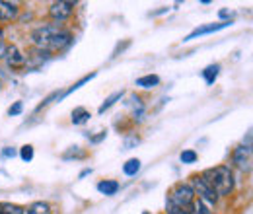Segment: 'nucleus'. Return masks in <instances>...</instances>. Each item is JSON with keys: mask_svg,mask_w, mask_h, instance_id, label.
Returning <instances> with one entry per match:
<instances>
[{"mask_svg": "<svg viewBox=\"0 0 253 214\" xmlns=\"http://www.w3.org/2000/svg\"><path fill=\"white\" fill-rule=\"evenodd\" d=\"M94 76H95V72H92V74H88V76H84V78H82V80H78V82H76V84H74L72 88H68V90L64 92V95H68V93H70V92H74V90H78L80 86H84L86 82H90V80H92Z\"/></svg>", "mask_w": 253, "mask_h": 214, "instance_id": "obj_19", "label": "nucleus"}, {"mask_svg": "<svg viewBox=\"0 0 253 214\" xmlns=\"http://www.w3.org/2000/svg\"><path fill=\"white\" fill-rule=\"evenodd\" d=\"M90 121V111L84 109V107H76L72 111V123L74 125H84V123Z\"/></svg>", "mask_w": 253, "mask_h": 214, "instance_id": "obj_13", "label": "nucleus"}, {"mask_svg": "<svg viewBox=\"0 0 253 214\" xmlns=\"http://www.w3.org/2000/svg\"><path fill=\"white\" fill-rule=\"evenodd\" d=\"M158 84L160 76H156V74H148V76H142V78L136 80V86H140V88H154Z\"/></svg>", "mask_w": 253, "mask_h": 214, "instance_id": "obj_14", "label": "nucleus"}, {"mask_svg": "<svg viewBox=\"0 0 253 214\" xmlns=\"http://www.w3.org/2000/svg\"><path fill=\"white\" fill-rule=\"evenodd\" d=\"M201 179L209 185L216 195H230L234 189V175L228 166H216L211 170H205Z\"/></svg>", "mask_w": 253, "mask_h": 214, "instance_id": "obj_1", "label": "nucleus"}, {"mask_svg": "<svg viewBox=\"0 0 253 214\" xmlns=\"http://www.w3.org/2000/svg\"><path fill=\"white\" fill-rule=\"evenodd\" d=\"M97 191H99V193H103V195H107V197H111V195H115V193L119 191V183H117V181H113V179L99 181V183H97Z\"/></svg>", "mask_w": 253, "mask_h": 214, "instance_id": "obj_11", "label": "nucleus"}, {"mask_svg": "<svg viewBox=\"0 0 253 214\" xmlns=\"http://www.w3.org/2000/svg\"><path fill=\"white\" fill-rule=\"evenodd\" d=\"M0 214H24V209L12 203H0Z\"/></svg>", "mask_w": 253, "mask_h": 214, "instance_id": "obj_18", "label": "nucleus"}, {"mask_svg": "<svg viewBox=\"0 0 253 214\" xmlns=\"http://www.w3.org/2000/svg\"><path fill=\"white\" fill-rule=\"evenodd\" d=\"M2 154H4L6 158H14V156H16V150H14V148H4Z\"/></svg>", "mask_w": 253, "mask_h": 214, "instance_id": "obj_26", "label": "nucleus"}, {"mask_svg": "<svg viewBox=\"0 0 253 214\" xmlns=\"http://www.w3.org/2000/svg\"><path fill=\"white\" fill-rule=\"evenodd\" d=\"M191 189H193V193H197V195L201 197V201H207V203H212V205L218 201V195H216L209 185L205 183L199 175L193 179V187H191Z\"/></svg>", "mask_w": 253, "mask_h": 214, "instance_id": "obj_4", "label": "nucleus"}, {"mask_svg": "<svg viewBox=\"0 0 253 214\" xmlns=\"http://www.w3.org/2000/svg\"><path fill=\"white\" fill-rule=\"evenodd\" d=\"M59 31V26H43V28H37V30L32 33L33 43L41 49V51H47L51 39L55 37V33Z\"/></svg>", "mask_w": 253, "mask_h": 214, "instance_id": "obj_3", "label": "nucleus"}, {"mask_svg": "<svg viewBox=\"0 0 253 214\" xmlns=\"http://www.w3.org/2000/svg\"><path fill=\"white\" fill-rule=\"evenodd\" d=\"M132 144H138V136H136V138H128L125 142V148H130Z\"/></svg>", "mask_w": 253, "mask_h": 214, "instance_id": "obj_27", "label": "nucleus"}, {"mask_svg": "<svg viewBox=\"0 0 253 214\" xmlns=\"http://www.w3.org/2000/svg\"><path fill=\"white\" fill-rule=\"evenodd\" d=\"M123 171H125V175H136L140 171V160L130 158L125 166H123Z\"/></svg>", "mask_w": 253, "mask_h": 214, "instance_id": "obj_15", "label": "nucleus"}, {"mask_svg": "<svg viewBox=\"0 0 253 214\" xmlns=\"http://www.w3.org/2000/svg\"><path fill=\"white\" fill-rule=\"evenodd\" d=\"M168 214H193L185 209H179V207H173V205H168Z\"/></svg>", "mask_w": 253, "mask_h": 214, "instance_id": "obj_24", "label": "nucleus"}, {"mask_svg": "<svg viewBox=\"0 0 253 214\" xmlns=\"http://www.w3.org/2000/svg\"><path fill=\"white\" fill-rule=\"evenodd\" d=\"M70 43H72V35H70L68 31L59 30L57 33H55V37L51 39V43H49L47 51H49V53H55V51H64V49H66Z\"/></svg>", "mask_w": 253, "mask_h": 214, "instance_id": "obj_6", "label": "nucleus"}, {"mask_svg": "<svg viewBox=\"0 0 253 214\" xmlns=\"http://www.w3.org/2000/svg\"><path fill=\"white\" fill-rule=\"evenodd\" d=\"M218 70H220V66H218V64H211V66H207V68L203 70V76H205L207 84H212V82L216 80V76H218Z\"/></svg>", "mask_w": 253, "mask_h": 214, "instance_id": "obj_16", "label": "nucleus"}, {"mask_svg": "<svg viewBox=\"0 0 253 214\" xmlns=\"http://www.w3.org/2000/svg\"><path fill=\"white\" fill-rule=\"evenodd\" d=\"M234 164H238L240 170L248 171L252 168V148L250 146H240L234 150Z\"/></svg>", "mask_w": 253, "mask_h": 214, "instance_id": "obj_7", "label": "nucleus"}, {"mask_svg": "<svg viewBox=\"0 0 253 214\" xmlns=\"http://www.w3.org/2000/svg\"><path fill=\"white\" fill-rule=\"evenodd\" d=\"M228 16V10H220V18H226Z\"/></svg>", "mask_w": 253, "mask_h": 214, "instance_id": "obj_28", "label": "nucleus"}, {"mask_svg": "<svg viewBox=\"0 0 253 214\" xmlns=\"http://www.w3.org/2000/svg\"><path fill=\"white\" fill-rule=\"evenodd\" d=\"M4 57H6V61H8V66H12V68H20V66H24V62H26V57L20 53L18 47H8Z\"/></svg>", "mask_w": 253, "mask_h": 214, "instance_id": "obj_8", "label": "nucleus"}, {"mask_svg": "<svg viewBox=\"0 0 253 214\" xmlns=\"http://www.w3.org/2000/svg\"><path fill=\"white\" fill-rule=\"evenodd\" d=\"M24 214H51V207L47 203L39 201V203L30 205L28 209H24Z\"/></svg>", "mask_w": 253, "mask_h": 214, "instance_id": "obj_12", "label": "nucleus"}, {"mask_svg": "<svg viewBox=\"0 0 253 214\" xmlns=\"http://www.w3.org/2000/svg\"><path fill=\"white\" fill-rule=\"evenodd\" d=\"M193 214H211V213H209V209L205 207V203L199 201L197 205H193Z\"/></svg>", "mask_w": 253, "mask_h": 214, "instance_id": "obj_22", "label": "nucleus"}, {"mask_svg": "<svg viewBox=\"0 0 253 214\" xmlns=\"http://www.w3.org/2000/svg\"><path fill=\"white\" fill-rule=\"evenodd\" d=\"M193 203H195V193L189 185L177 183L169 189L168 205H173V207H179V209H185V211L193 213Z\"/></svg>", "mask_w": 253, "mask_h": 214, "instance_id": "obj_2", "label": "nucleus"}, {"mask_svg": "<svg viewBox=\"0 0 253 214\" xmlns=\"http://www.w3.org/2000/svg\"><path fill=\"white\" fill-rule=\"evenodd\" d=\"M16 16H18V6L12 4V2H4V0H0V20L10 22V20H14Z\"/></svg>", "mask_w": 253, "mask_h": 214, "instance_id": "obj_10", "label": "nucleus"}, {"mask_svg": "<svg viewBox=\"0 0 253 214\" xmlns=\"http://www.w3.org/2000/svg\"><path fill=\"white\" fill-rule=\"evenodd\" d=\"M181 162L183 164H193V162H197V152L195 150H185V152H181Z\"/></svg>", "mask_w": 253, "mask_h": 214, "instance_id": "obj_21", "label": "nucleus"}, {"mask_svg": "<svg viewBox=\"0 0 253 214\" xmlns=\"http://www.w3.org/2000/svg\"><path fill=\"white\" fill-rule=\"evenodd\" d=\"M121 97H123V92L111 93V95H109V97H107V99L101 103V107H99V113H105V111H107L109 107H113V105H115V101H117V99H121Z\"/></svg>", "mask_w": 253, "mask_h": 214, "instance_id": "obj_17", "label": "nucleus"}, {"mask_svg": "<svg viewBox=\"0 0 253 214\" xmlns=\"http://www.w3.org/2000/svg\"><path fill=\"white\" fill-rule=\"evenodd\" d=\"M72 12H74V2H55L49 8V16L55 22H64L66 18H70Z\"/></svg>", "mask_w": 253, "mask_h": 214, "instance_id": "obj_5", "label": "nucleus"}, {"mask_svg": "<svg viewBox=\"0 0 253 214\" xmlns=\"http://www.w3.org/2000/svg\"><path fill=\"white\" fill-rule=\"evenodd\" d=\"M230 26V22H220V24H209V26H203V28H197L195 31H191L189 35L183 39V41H191V39H195V37H199V35H205V33H211V31H218L222 28H228Z\"/></svg>", "mask_w": 253, "mask_h": 214, "instance_id": "obj_9", "label": "nucleus"}, {"mask_svg": "<svg viewBox=\"0 0 253 214\" xmlns=\"http://www.w3.org/2000/svg\"><path fill=\"white\" fill-rule=\"evenodd\" d=\"M20 158H22L24 162H32L33 160V146H30V144L22 146V150H20Z\"/></svg>", "mask_w": 253, "mask_h": 214, "instance_id": "obj_20", "label": "nucleus"}, {"mask_svg": "<svg viewBox=\"0 0 253 214\" xmlns=\"http://www.w3.org/2000/svg\"><path fill=\"white\" fill-rule=\"evenodd\" d=\"M6 49H8V47H6V43H4V33L0 30V59L6 55Z\"/></svg>", "mask_w": 253, "mask_h": 214, "instance_id": "obj_25", "label": "nucleus"}, {"mask_svg": "<svg viewBox=\"0 0 253 214\" xmlns=\"http://www.w3.org/2000/svg\"><path fill=\"white\" fill-rule=\"evenodd\" d=\"M22 109H24V103H22V101H16V103L8 109V115H20V113H22Z\"/></svg>", "mask_w": 253, "mask_h": 214, "instance_id": "obj_23", "label": "nucleus"}]
</instances>
